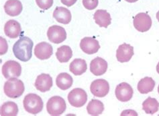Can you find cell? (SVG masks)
Here are the masks:
<instances>
[{"mask_svg":"<svg viewBox=\"0 0 159 116\" xmlns=\"http://www.w3.org/2000/svg\"><path fill=\"white\" fill-rule=\"evenodd\" d=\"M33 45V41L28 36L21 37L13 46V52L15 57L24 62L29 61L32 56Z\"/></svg>","mask_w":159,"mask_h":116,"instance_id":"cell-1","label":"cell"},{"mask_svg":"<svg viewBox=\"0 0 159 116\" xmlns=\"http://www.w3.org/2000/svg\"><path fill=\"white\" fill-rule=\"evenodd\" d=\"M25 90L23 82L17 79V78H11L8 79L4 84L3 91L6 96L12 99H17L22 96Z\"/></svg>","mask_w":159,"mask_h":116,"instance_id":"cell-2","label":"cell"},{"mask_svg":"<svg viewBox=\"0 0 159 116\" xmlns=\"http://www.w3.org/2000/svg\"><path fill=\"white\" fill-rule=\"evenodd\" d=\"M23 105L24 109L28 113L36 115L43 110L44 103L43 99L39 95L34 93H30L24 97Z\"/></svg>","mask_w":159,"mask_h":116,"instance_id":"cell-3","label":"cell"},{"mask_svg":"<svg viewBox=\"0 0 159 116\" xmlns=\"http://www.w3.org/2000/svg\"><path fill=\"white\" fill-rule=\"evenodd\" d=\"M66 108L65 101L59 96H54L50 98L47 103V110L51 115H61L65 112Z\"/></svg>","mask_w":159,"mask_h":116,"instance_id":"cell-4","label":"cell"},{"mask_svg":"<svg viewBox=\"0 0 159 116\" xmlns=\"http://www.w3.org/2000/svg\"><path fill=\"white\" fill-rule=\"evenodd\" d=\"M68 101L70 105L79 108L84 106L87 101V94L85 91L80 88L72 90L68 94Z\"/></svg>","mask_w":159,"mask_h":116,"instance_id":"cell-5","label":"cell"},{"mask_svg":"<svg viewBox=\"0 0 159 116\" xmlns=\"http://www.w3.org/2000/svg\"><path fill=\"white\" fill-rule=\"evenodd\" d=\"M2 72L4 78L10 79L11 78H18L22 73V67L18 62L9 60L4 63L2 66Z\"/></svg>","mask_w":159,"mask_h":116,"instance_id":"cell-6","label":"cell"},{"mask_svg":"<svg viewBox=\"0 0 159 116\" xmlns=\"http://www.w3.org/2000/svg\"><path fill=\"white\" fill-rule=\"evenodd\" d=\"M134 27L138 31L145 32L148 31L152 27V19L146 13H139L134 18Z\"/></svg>","mask_w":159,"mask_h":116,"instance_id":"cell-7","label":"cell"},{"mask_svg":"<svg viewBox=\"0 0 159 116\" xmlns=\"http://www.w3.org/2000/svg\"><path fill=\"white\" fill-rule=\"evenodd\" d=\"M91 93L96 97H106L110 91V85L104 79H97L92 82L90 86Z\"/></svg>","mask_w":159,"mask_h":116,"instance_id":"cell-8","label":"cell"},{"mask_svg":"<svg viewBox=\"0 0 159 116\" xmlns=\"http://www.w3.org/2000/svg\"><path fill=\"white\" fill-rule=\"evenodd\" d=\"M47 36L48 40L52 43L59 44L66 40V32L63 27L54 25L48 28Z\"/></svg>","mask_w":159,"mask_h":116,"instance_id":"cell-9","label":"cell"},{"mask_svg":"<svg viewBox=\"0 0 159 116\" xmlns=\"http://www.w3.org/2000/svg\"><path fill=\"white\" fill-rule=\"evenodd\" d=\"M132 87L126 82H122L116 86L115 94L116 98L121 102H127L133 97Z\"/></svg>","mask_w":159,"mask_h":116,"instance_id":"cell-10","label":"cell"},{"mask_svg":"<svg viewBox=\"0 0 159 116\" xmlns=\"http://www.w3.org/2000/svg\"><path fill=\"white\" fill-rule=\"evenodd\" d=\"M81 50L86 54L92 55L97 53L100 49L99 41L92 37H85L81 39L80 43Z\"/></svg>","mask_w":159,"mask_h":116,"instance_id":"cell-11","label":"cell"},{"mask_svg":"<svg viewBox=\"0 0 159 116\" xmlns=\"http://www.w3.org/2000/svg\"><path fill=\"white\" fill-rule=\"evenodd\" d=\"M53 53L52 45L47 42H41L38 43L34 49L35 56L40 60H48Z\"/></svg>","mask_w":159,"mask_h":116,"instance_id":"cell-12","label":"cell"},{"mask_svg":"<svg viewBox=\"0 0 159 116\" xmlns=\"http://www.w3.org/2000/svg\"><path fill=\"white\" fill-rule=\"evenodd\" d=\"M134 56V47L130 45L123 43L120 45L116 51L117 60L121 63L128 62Z\"/></svg>","mask_w":159,"mask_h":116,"instance_id":"cell-13","label":"cell"},{"mask_svg":"<svg viewBox=\"0 0 159 116\" xmlns=\"http://www.w3.org/2000/svg\"><path fill=\"white\" fill-rule=\"evenodd\" d=\"M52 85V78L48 74H41L38 76L34 83L36 89L42 93L51 90Z\"/></svg>","mask_w":159,"mask_h":116,"instance_id":"cell-14","label":"cell"},{"mask_svg":"<svg viewBox=\"0 0 159 116\" xmlns=\"http://www.w3.org/2000/svg\"><path fill=\"white\" fill-rule=\"evenodd\" d=\"M108 65L107 61L101 57H96L91 61L90 71L96 76H102L107 70Z\"/></svg>","mask_w":159,"mask_h":116,"instance_id":"cell-15","label":"cell"},{"mask_svg":"<svg viewBox=\"0 0 159 116\" xmlns=\"http://www.w3.org/2000/svg\"><path fill=\"white\" fill-rule=\"evenodd\" d=\"M4 32L10 39H16L21 34V26L18 22L10 20L4 26Z\"/></svg>","mask_w":159,"mask_h":116,"instance_id":"cell-16","label":"cell"},{"mask_svg":"<svg viewBox=\"0 0 159 116\" xmlns=\"http://www.w3.org/2000/svg\"><path fill=\"white\" fill-rule=\"evenodd\" d=\"M23 10L22 4L19 0H7L4 5V10L10 16H17Z\"/></svg>","mask_w":159,"mask_h":116,"instance_id":"cell-17","label":"cell"},{"mask_svg":"<svg viewBox=\"0 0 159 116\" xmlns=\"http://www.w3.org/2000/svg\"><path fill=\"white\" fill-rule=\"evenodd\" d=\"M53 17L58 22L68 24L72 18L70 12L64 7H57L53 12Z\"/></svg>","mask_w":159,"mask_h":116,"instance_id":"cell-18","label":"cell"},{"mask_svg":"<svg viewBox=\"0 0 159 116\" xmlns=\"http://www.w3.org/2000/svg\"><path fill=\"white\" fill-rule=\"evenodd\" d=\"M93 18L95 23L98 24L100 27L107 28L109 25H110L111 22L110 13L104 10H98L96 11Z\"/></svg>","mask_w":159,"mask_h":116,"instance_id":"cell-19","label":"cell"},{"mask_svg":"<svg viewBox=\"0 0 159 116\" xmlns=\"http://www.w3.org/2000/svg\"><path fill=\"white\" fill-rule=\"evenodd\" d=\"M87 69V65L85 60L75 59L69 65V70L75 76H81Z\"/></svg>","mask_w":159,"mask_h":116,"instance_id":"cell-20","label":"cell"},{"mask_svg":"<svg viewBox=\"0 0 159 116\" xmlns=\"http://www.w3.org/2000/svg\"><path fill=\"white\" fill-rule=\"evenodd\" d=\"M73 83V78L68 73H61L58 74L56 78L57 86L61 90H66L70 89L72 86Z\"/></svg>","mask_w":159,"mask_h":116,"instance_id":"cell-21","label":"cell"},{"mask_svg":"<svg viewBox=\"0 0 159 116\" xmlns=\"http://www.w3.org/2000/svg\"><path fill=\"white\" fill-rule=\"evenodd\" d=\"M155 86V81L150 77L142 78L138 83L137 89L141 94H147L152 92Z\"/></svg>","mask_w":159,"mask_h":116,"instance_id":"cell-22","label":"cell"},{"mask_svg":"<svg viewBox=\"0 0 159 116\" xmlns=\"http://www.w3.org/2000/svg\"><path fill=\"white\" fill-rule=\"evenodd\" d=\"M73 56V51L68 45H62L58 47L56 53L57 60L61 63H66Z\"/></svg>","mask_w":159,"mask_h":116,"instance_id":"cell-23","label":"cell"},{"mask_svg":"<svg viewBox=\"0 0 159 116\" xmlns=\"http://www.w3.org/2000/svg\"><path fill=\"white\" fill-rule=\"evenodd\" d=\"M142 109L146 114L153 115L159 109V103L156 99L148 97L142 103Z\"/></svg>","mask_w":159,"mask_h":116,"instance_id":"cell-24","label":"cell"},{"mask_svg":"<svg viewBox=\"0 0 159 116\" xmlns=\"http://www.w3.org/2000/svg\"><path fill=\"white\" fill-rule=\"evenodd\" d=\"M87 111L91 115H101L104 111V105L98 99H93L87 105Z\"/></svg>","mask_w":159,"mask_h":116,"instance_id":"cell-25","label":"cell"},{"mask_svg":"<svg viewBox=\"0 0 159 116\" xmlns=\"http://www.w3.org/2000/svg\"><path fill=\"white\" fill-rule=\"evenodd\" d=\"M0 114L2 116H16L18 114V107L14 102H6L1 107Z\"/></svg>","mask_w":159,"mask_h":116,"instance_id":"cell-26","label":"cell"},{"mask_svg":"<svg viewBox=\"0 0 159 116\" xmlns=\"http://www.w3.org/2000/svg\"><path fill=\"white\" fill-rule=\"evenodd\" d=\"M36 3L40 9L47 10L52 7L53 0H36Z\"/></svg>","mask_w":159,"mask_h":116,"instance_id":"cell-27","label":"cell"},{"mask_svg":"<svg viewBox=\"0 0 159 116\" xmlns=\"http://www.w3.org/2000/svg\"><path fill=\"white\" fill-rule=\"evenodd\" d=\"M98 0H83V5L87 10H93L98 6Z\"/></svg>","mask_w":159,"mask_h":116,"instance_id":"cell-28","label":"cell"},{"mask_svg":"<svg viewBox=\"0 0 159 116\" xmlns=\"http://www.w3.org/2000/svg\"><path fill=\"white\" fill-rule=\"evenodd\" d=\"M0 40H1V51H0V55L2 56L6 54V52L7 51V43L5 39H3V37H0Z\"/></svg>","mask_w":159,"mask_h":116,"instance_id":"cell-29","label":"cell"},{"mask_svg":"<svg viewBox=\"0 0 159 116\" xmlns=\"http://www.w3.org/2000/svg\"><path fill=\"white\" fill-rule=\"evenodd\" d=\"M62 4L67 7H70L73 6L74 4L77 2V0H61Z\"/></svg>","mask_w":159,"mask_h":116,"instance_id":"cell-30","label":"cell"},{"mask_svg":"<svg viewBox=\"0 0 159 116\" xmlns=\"http://www.w3.org/2000/svg\"><path fill=\"white\" fill-rule=\"evenodd\" d=\"M120 115H138V114L135 111L133 110H125Z\"/></svg>","mask_w":159,"mask_h":116,"instance_id":"cell-31","label":"cell"},{"mask_svg":"<svg viewBox=\"0 0 159 116\" xmlns=\"http://www.w3.org/2000/svg\"><path fill=\"white\" fill-rule=\"evenodd\" d=\"M125 1L127 2H129V3H134V2H136L139 1V0H125Z\"/></svg>","mask_w":159,"mask_h":116,"instance_id":"cell-32","label":"cell"},{"mask_svg":"<svg viewBox=\"0 0 159 116\" xmlns=\"http://www.w3.org/2000/svg\"><path fill=\"white\" fill-rule=\"evenodd\" d=\"M157 72L159 74V62H158L157 65Z\"/></svg>","mask_w":159,"mask_h":116,"instance_id":"cell-33","label":"cell"},{"mask_svg":"<svg viewBox=\"0 0 159 116\" xmlns=\"http://www.w3.org/2000/svg\"><path fill=\"white\" fill-rule=\"evenodd\" d=\"M157 19L158 20V21L159 22V11H158V12L157 13Z\"/></svg>","mask_w":159,"mask_h":116,"instance_id":"cell-34","label":"cell"},{"mask_svg":"<svg viewBox=\"0 0 159 116\" xmlns=\"http://www.w3.org/2000/svg\"><path fill=\"white\" fill-rule=\"evenodd\" d=\"M158 94H159V85H158Z\"/></svg>","mask_w":159,"mask_h":116,"instance_id":"cell-35","label":"cell"}]
</instances>
